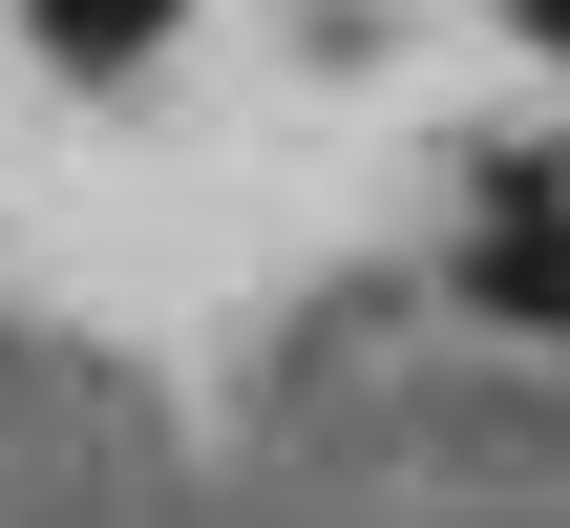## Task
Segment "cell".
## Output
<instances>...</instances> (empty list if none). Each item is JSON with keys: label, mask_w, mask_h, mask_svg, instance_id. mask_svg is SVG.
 <instances>
[{"label": "cell", "mask_w": 570, "mask_h": 528, "mask_svg": "<svg viewBox=\"0 0 570 528\" xmlns=\"http://www.w3.org/2000/svg\"><path fill=\"white\" fill-rule=\"evenodd\" d=\"M487 190H508V233L465 254V296H508V317H550V339H570V212L529 190V169H487Z\"/></svg>", "instance_id": "1"}, {"label": "cell", "mask_w": 570, "mask_h": 528, "mask_svg": "<svg viewBox=\"0 0 570 528\" xmlns=\"http://www.w3.org/2000/svg\"><path fill=\"white\" fill-rule=\"evenodd\" d=\"M42 42H63V63H148V42H169V0H42Z\"/></svg>", "instance_id": "2"}]
</instances>
